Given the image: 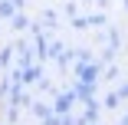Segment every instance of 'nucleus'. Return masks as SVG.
<instances>
[{"mask_svg":"<svg viewBox=\"0 0 128 125\" xmlns=\"http://www.w3.org/2000/svg\"><path fill=\"white\" fill-rule=\"evenodd\" d=\"M98 72H102V66H98V63L82 59L79 66H76V79H79V82H98Z\"/></svg>","mask_w":128,"mask_h":125,"instance_id":"obj_1","label":"nucleus"},{"mask_svg":"<svg viewBox=\"0 0 128 125\" xmlns=\"http://www.w3.org/2000/svg\"><path fill=\"white\" fill-rule=\"evenodd\" d=\"M72 92H76V102H95V82H79L76 79Z\"/></svg>","mask_w":128,"mask_h":125,"instance_id":"obj_2","label":"nucleus"},{"mask_svg":"<svg viewBox=\"0 0 128 125\" xmlns=\"http://www.w3.org/2000/svg\"><path fill=\"white\" fill-rule=\"evenodd\" d=\"M72 102H76V92L69 89V92H59L56 99H53V112L56 115H62V112H69L72 109Z\"/></svg>","mask_w":128,"mask_h":125,"instance_id":"obj_3","label":"nucleus"},{"mask_svg":"<svg viewBox=\"0 0 128 125\" xmlns=\"http://www.w3.org/2000/svg\"><path fill=\"white\" fill-rule=\"evenodd\" d=\"M118 49H122V36H118V30H108V49H105V59H112Z\"/></svg>","mask_w":128,"mask_h":125,"instance_id":"obj_4","label":"nucleus"},{"mask_svg":"<svg viewBox=\"0 0 128 125\" xmlns=\"http://www.w3.org/2000/svg\"><path fill=\"white\" fill-rule=\"evenodd\" d=\"M98 122V102H86V115L79 118V125H92Z\"/></svg>","mask_w":128,"mask_h":125,"instance_id":"obj_5","label":"nucleus"},{"mask_svg":"<svg viewBox=\"0 0 128 125\" xmlns=\"http://www.w3.org/2000/svg\"><path fill=\"white\" fill-rule=\"evenodd\" d=\"M16 13H20V7L13 0H0V20H13Z\"/></svg>","mask_w":128,"mask_h":125,"instance_id":"obj_6","label":"nucleus"},{"mask_svg":"<svg viewBox=\"0 0 128 125\" xmlns=\"http://www.w3.org/2000/svg\"><path fill=\"white\" fill-rule=\"evenodd\" d=\"M30 109H33V115H36V118H43V122H46L49 115H56V112H53V105H43V102H36V99H33V105H30Z\"/></svg>","mask_w":128,"mask_h":125,"instance_id":"obj_7","label":"nucleus"},{"mask_svg":"<svg viewBox=\"0 0 128 125\" xmlns=\"http://www.w3.org/2000/svg\"><path fill=\"white\" fill-rule=\"evenodd\" d=\"M10 27H13L16 33H23V30H30V17H26V13H23V10H20V13H16V17L10 20Z\"/></svg>","mask_w":128,"mask_h":125,"instance_id":"obj_8","label":"nucleus"},{"mask_svg":"<svg viewBox=\"0 0 128 125\" xmlns=\"http://www.w3.org/2000/svg\"><path fill=\"white\" fill-rule=\"evenodd\" d=\"M49 56H53L56 63L66 56V46H62V40H53V43H49Z\"/></svg>","mask_w":128,"mask_h":125,"instance_id":"obj_9","label":"nucleus"},{"mask_svg":"<svg viewBox=\"0 0 128 125\" xmlns=\"http://www.w3.org/2000/svg\"><path fill=\"white\" fill-rule=\"evenodd\" d=\"M102 105H105V109H118V105H122V95H118V92H108L105 99H102Z\"/></svg>","mask_w":128,"mask_h":125,"instance_id":"obj_10","label":"nucleus"},{"mask_svg":"<svg viewBox=\"0 0 128 125\" xmlns=\"http://www.w3.org/2000/svg\"><path fill=\"white\" fill-rule=\"evenodd\" d=\"M10 63H13V49H10V46H0V66L7 69Z\"/></svg>","mask_w":128,"mask_h":125,"instance_id":"obj_11","label":"nucleus"},{"mask_svg":"<svg viewBox=\"0 0 128 125\" xmlns=\"http://www.w3.org/2000/svg\"><path fill=\"white\" fill-rule=\"evenodd\" d=\"M89 27H95V30L105 27V13H92V17H89Z\"/></svg>","mask_w":128,"mask_h":125,"instance_id":"obj_12","label":"nucleus"},{"mask_svg":"<svg viewBox=\"0 0 128 125\" xmlns=\"http://www.w3.org/2000/svg\"><path fill=\"white\" fill-rule=\"evenodd\" d=\"M59 125H79V118H72L69 112H62V115H59Z\"/></svg>","mask_w":128,"mask_h":125,"instance_id":"obj_13","label":"nucleus"},{"mask_svg":"<svg viewBox=\"0 0 128 125\" xmlns=\"http://www.w3.org/2000/svg\"><path fill=\"white\" fill-rule=\"evenodd\" d=\"M43 20H46V27H49V30L56 27V13H53V10H46V13H43Z\"/></svg>","mask_w":128,"mask_h":125,"instance_id":"obj_14","label":"nucleus"},{"mask_svg":"<svg viewBox=\"0 0 128 125\" xmlns=\"http://www.w3.org/2000/svg\"><path fill=\"white\" fill-rule=\"evenodd\" d=\"M7 86H10L7 79H0V109H4V99H7Z\"/></svg>","mask_w":128,"mask_h":125,"instance_id":"obj_15","label":"nucleus"},{"mask_svg":"<svg viewBox=\"0 0 128 125\" xmlns=\"http://www.w3.org/2000/svg\"><path fill=\"white\" fill-rule=\"evenodd\" d=\"M118 95H122V99H128V82H125V86L118 89Z\"/></svg>","mask_w":128,"mask_h":125,"instance_id":"obj_16","label":"nucleus"},{"mask_svg":"<svg viewBox=\"0 0 128 125\" xmlns=\"http://www.w3.org/2000/svg\"><path fill=\"white\" fill-rule=\"evenodd\" d=\"M13 4H16V7H20V10H23V0H13Z\"/></svg>","mask_w":128,"mask_h":125,"instance_id":"obj_17","label":"nucleus"},{"mask_svg":"<svg viewBox=\"0 0 128 125\" xmlns=\"http://www.w3.org/2000/svg\"><path fill=\"white\" fill-rule=\"evenodd\" d=\"M0 72H4V66H0Z\"/></svg>","mask_w":128,"mask_h":125,"instance_id":"obj_18","label":"nucleus"},{"mask_svg":"<svg viewBox=\"0 0 128 125\" xmlns=\"http://www.w3.org/2000/svg\"><path fill=\"white\" fill-rule=\"evenodd\" d=\"M125 7H128V0H125Z\"/></svg>","mask_w":128,"mask_h":125,"instance_id":"obj_19","label":"nucleus"}]
</instances>
